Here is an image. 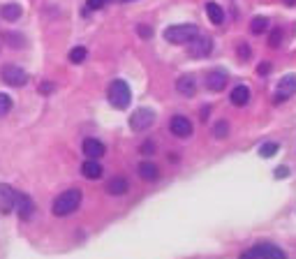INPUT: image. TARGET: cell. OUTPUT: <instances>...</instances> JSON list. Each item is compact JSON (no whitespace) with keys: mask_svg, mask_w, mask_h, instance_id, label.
Returning a JSON list of instances; mask_svg holds the SVG:
<instances>
[{"mask_svg":"<svg viewBox=\"0 0 296 259\" xmlns=\"http://www.w3.org/2000/svg\"><path fill=\"white\" fill-rule=\"evenodd\" d=\"M139 176H141L143 180H148V183H153V180L160 178V169H157V164H153V162H141V164H139Z\"/></svg>","mask_w":296,"mask_h":259,"instance_id":"ac0fdd59","label":"cell"},{"mask_svg":"<svg viewBox=\"0 0 296 259\" xmlns=\"http://www.w3.org/2000/svg\"><path fill=\"white\" fill-rule=\"evenodd\" d=\"M236 53H238V55H240V60L245 63V60H250V46L245 44V42H240V44L236 46Z\"/></svg>","mask_w":296,"mask_h":259,"instance_id":"4316f807","label":"cell"},{"mask_svg":"<svg viewBox=\"0 0 296 259\" xmlns=\"http://www.w3.org/2000/svg\"><path fill=\"white\" fill-rule=\"evenodd\" d=\"M176 92H180L183 97L197 95V79H194V74H180L176 79Z\"/></svg>","mask_w":296,"mask_h":259,"instance_id":"4fadbf2b","label":"cell"},{"mask_svg":"<svg viewBox=\"0 0 296 259\" xmlns=\"http://www.w3.org/2000/svg\"><path fill=\"white\" fill-rule=\"evenodd\" d=\"M206 14H208V18H211V23H215V26L225 23V9L217 3H206Z\"/></svg>","mask_w":296,"mask_h":259,"instance_id":"d6986e66","label":"cell"},{"mask_svg":"<svg viewBox=\"0 0 296 259\" xmlns=\"http://www.w3.org/2000/svg\"><path fill=\"white\" fill-rule=\"evenodd\" d=\"M21 12H23V9L18 7L16 3H7V5L0 7V14H3L5 21H16V18H21Z\"/></svg>","mask_w":296,"mask_h":259,"instance_id":"ffe728a7","label":"cell"},{"mask_svg":"<svg viewBox=\"0 0 296 259\" xmlns=\"http://www.w3.org/2000/svg\"><path fill=\"white\" fill-rule=\"evenodd\" d=\"M127 190H130V180L125 176H116V178H111L106 183V192L111 197H123V194H127Z\"/></svg>","mask_w":296,"mask_h":259,"instance_id":"9a60e30c","label":"cell"},{"mask_svg":"<svg viewBox=\"0 0 296 259\" xmlns=\"http://www.w3.org/2000/svg\"><path fill=\"white\" fill-rule=\"evenodd\" d=\"M229 102H231L234 106H245V104L250 102V88H248V86H236V88H231Z\"/></svg>","mask_w":296,"mask_h":259,"instance_id":"2e32d148","label":"cell"},{"mask_svg":"<svg viewBox=\"0 0 296 259\" xmlns=\"http://www.w3.org/2000/svg\"><path fill=\"white\" fill-rule=\"evenodd\" d=\"M208 111H211V106H203V109H201V120L208 118Z\"/></svg>","mask_w":296,"mask_h":259,"instance_id":"d590c367","label":"cell"},{"mask_svg":"<svg viewBox=\"0 0 296 259\" xmlns=\"http://www.w3.org/2000/svg\"><path fill=\"white\" fill-rule=\"evenodd\" d=\"M278 151H280V146H278L275 141H266L262 148H259V155H262V157H273Z\"/></svg>","mask_w":296,"mask_h":259,"instance_id":"cb8c5ba5","label":"cell"},{"mask_svg":"<svg viewBox=\"0 0 296 259\" xmlns=\"http://www.w3.org/2000/svg\"><path fill=\"white\" fill-rule=\"evenodd\" d=\"M104 153H106V148L100 139H86V141H83V155H86V160H100Z\"/></svg>","mask_w":296,"mask_h":259,"instance_id":"5bb4252c","label":"cell"},{"mask_svg":"<svg viewBox=\"0 0 296 259\" xmlns=\"http://www.w3.org/2000/svg\"><path fill=\"white\" fill-rule=\"evenodd\" d=\"M79 206H81V190L72 188V190L60 192L58 197L53 199V203H51V213H53L55 217H65V215H72Z\"/></svg>","mask_w":296,"mask_h":259,"instance_id":"6da1fadb","label":"cell"},{"mask_svg":"<svg viewBox=\"0 0 296 259\" xmlns=\"http://www.w3.org/2000/svg\"><path fill=\"white\" fill-rule=\"evenodd\" d=\"M238 259H257V254H254L252 252V250H245V252L243 254H240V257Z\"/></svg>","mask_w":296,"mask_h":259,"instance_id":"e575fe53","label":"cell"},{"mask_svg":"<svg viewBox=\"0 0 296 259\" xmlns=\"http://www.w3.org/2000/svg\"><path fill=\"white\" fill-rule=\"evenodd\" d=\"M280 44H282V30L280 28H273L271 37H268V46H271V49H278Z\"/></svg>","mask_w":296,"mask_h":259,"instance_id":"484cf974","label":"cell"},{"mask_svg":"<svg viewBox=\"0 0 296 259\" xmlns=\"http://www.w3.org/2000/svg\"><path fill=\"white\" fill-rule=\"evenodd\" d=\"M155 123V111L153 109H137L130 114V127H132V132H143V130H148L151 125Z\"/></svg>","mask_w":296,"mask_h":259,"instance_id":"277c9868","label":"cell"},{"mask_svg":"<svg viewBox=\"0 0 296 259\" xmlns=\"http://www.w3.org/2000/svg\"><path fill=\"white\" fill-rule=\"evenodd\" d=\"M14 208H16V215L21 217L23 222H28L32 217V213H35V203H32V199L28 197V194H23V192H16V203H14Z\"/></svg>","mask_w":296,"mask_h":259,"instance_id":"7c38bea8","label":"cell"},{"mask_svg":"<svg viewBox=\"0 0 296 259\" xmlns=\"http://www.w3.org/2000/svg\"><path fill=\"white\" fill-rule=\"evenodd\" d=\"M5 37H7V42H9L12 46H26V40H21V35H14V32H7Z\"/></svg>","mask_w":296,"mask_h":259,"instance_id":"f1b7e54d","label":"cell"},{"mask_svg":"<svg viewBox=\"0 0 296 259\" xmlns=\"http://www.w3.org/2000/svg\"><path fill=\"white\" fill-rule=\"evenodd\" d=\"M139 151H141L143 155H153V153H155V143H153V141H143Z\"/></svg>","mask_w":296,"mask_h":259,"instance_id":"f546056e","label":"cell"},{"mask_svg":"<svg viewBox=\"0 0 296 259\" xmlns=\"http://www.w3.org/2000/svg\"><path fill=\"white\" fill-rule=\"evenodd\" d=\"M137 32H139V37H143V40H151V37H153V28L143 26V23H139V26H137Z\"/></svg>","mask_w":296,"mask_h":259,"instance_id":"83f0119b","label":"cell"},{"mask_svg":"<svg viewBox=\"0 0 296 259\" xmlns=\"http://www.w3.org/2000/svg\"><path fill=\"white\" fill-rule=\"evenodd\" d=\"M227 134H229V123H227V120H217V123L213 125V137H215V139H225Z\"/></svg>","mask_w":296,"mask_h":259,"instance_id":"603a6c76","label":"cell"},{"mask_svg":"<svg viewBox=\"0 0 296 259\" xmlns=\"http://www.w3.org/2000/svg\"><path fill=\"white\" fill-rule=\"evenodd\" d=\"M287 176H289V169H287V166H280V169L275 171V178H287Z\"/></svg>","mask_w":296,"mask_h":259,"instance_id":"836d02e7","label":"cell"},{"mask_svg":"<svg viewBox=\"0 0 296 259\" xmlns=\"http://www.w3.org/2000/svg\"><path fill=\"white\" fill-rule=\"evenodd\" d=\"M81 174L86 176V178H90V180H97V178H102L104 169H102V164L97 160H86L81 164Z\"/></svg>","mask_w":296,"mask_h":259,"instance_id":"e0dca14e","label":"cell"},{"mask_svg":"<svg viewBox=\"0 0 296 259\" xmlns=\"http://www.w3.org/2000/svg\"><path fill=\"white\" fill-rule=\"evenodd\" d=\"M268 72H271V65H268V63H262V65L257 67V74H259V77H266Z\"/></svg>","mask_w":296,"mask_h":259,"instance_id":"1f68e13d","label":"cell"},{"mask_svg":"<svg viewBox=\"0 0 296 259\" xmlns=\"http://www.w3.org/2000/svg\"><path fill=\"white\" fill-rule=\"evenodd\" d=\"M106 100H109V104L116 106V109H127L130 102H132V90H130V86L123 79H116V81L109 83Z\"/></svg>","mask_w":296,"mask_h":259,"instance_id":"7a4b0ae2","label":"cell"},{"mask_svg":"<svg viewBox=\"0 0 296 259\" xmlns=\"http://www.w3.org/2000/svg\"><path fill=\"white\" fill-rule=\"evenodd\" d=\"M169 132L174 134L176 139H188V137H192V120H190L188 116H183V114L174 116V118L169 120Z\"/></svg>","mask_w":296,"mask_h":259,"instance_id":"52a82bcc","label":"cell"},{"mask_svg":"<svg viewBox=\"0 0 296 259\" xmlns=\"http://www.w3.org/2000/svg\"><path fill=\"white\" fill-rule=\"evenodd\" d=\"M109 0H88V9H102Z\"/></svg>","mask_w":296,"mask_h":259,"instance_id":"4dcf8cb0","label":"cell"},{"mask_svg":"<svg viewBox=\"0 0 296 259\" xmlns=\"http://www.w3.org/2000/svg\"><path fill=\"white\" fill-rule=\"evenodd\" d=\"M252 252L257 254L259 259H287V254L282 252L278 245L268 243V240H262V243H257V245L252 248Z\"/></svg>","mask_w":296,"mask_h":259,"instance_id":"30bf717a","label":"cell"},{"mask_svg":"<svg viewBox=\"0 0 296 259\" xmlns=\"http://www.w3.org/2000/svg\"><path fill=\"white\" fill-rule=\"evenodd\" d=\"M294 92H296V74H285V77L280 79V83H278V95L273 97V102L280 104V102L289 100Z\"/></svg>","mask_w":296,"mask_h":259,"instance_id":"9c48e42d","label":"cell"},{"mask_svg":"<svg viewBox=\"0 0 296 259\" xmlns=\"http://www.w3.org/2000/svg\"><path fill=\"white\" fill-rule=\"evenodd\" d=\"M9 111H12V97L5 95V92H0V118L7 116Z\"/></svg>","mask_w":296,"mask_h":259,"instance_id":"d4e9b609","label":"cell"},{"mask_svg":"<svg viewBox=\"0 0 296 259\" xmlns=\"http://www.w3.org/2000/svg\"><path fill=\"white\" fill-rule=\"evenodd\" d=\"M14 203H16V192H14V188L7 183H0V213H3V215L12 213Z\"/></svg>","mask_w":296,"mask_h":259,"instance_id":"8fae6325","label":"cell"},{"mask_svg":"<svg viewBox=\"0 0 296 259\" xmlns=\"http://www.w3.org/2000/svg\"><path fill=\"white\" fill-rule=\"evenodd\" d=\"M266 28H268V18L266 16H254L252 21H250V32H254V35L264 32Z\"/></svg>","mask_w":296,"mask_h":259,"instance_id":"7402d4cb","label":"cell"},{"mask_svg":"<svg viewBox=\"0 0 296 259\" xmlns=\"http://www.w3.org/2000/svg\"><path fill=\"white\" fill-rule=\"evenodd\" d=\"M211 51H213V40L208 35H203V32H199L194 40L188 42V53L192 58H206V55H211Z\"/></svg>","mask_w":296,"mask_h":259,"instance_id":"5b68a950","label":"cell"},{"mask_svg":"<svg viewBox=\"0 0 296 259\" xmlns=\"http://www.w3.org/2000/svg\"><path fill=\"white\" fill-rule=\"evenodd\" d=\"M227 81H229V74H227L225 69H211V72H206V77H203V86L211 92L225 90Z\"/></svg>","mask_w":296,"mask_h":259,"instance_id":"ba28073f","label":"cell"},{"mask_svg":"<svg viewBox=\"0 0 296 259\" xmlns=\"http://www.w3.org/2000/svg\"><path fill=\"white\" fill-rule=\"evenodd\" d=\"M51 90H53V83H49V81L42 83V86H40V92H44V95H49Z\"/></svg>","mask_w":296,"mask_h":259,"instance_id":"d6a6232c","label":"cell"},{"mask_svg":"<svg viewBox=\"0 0 296 259\" xmlns=\"http://www.w3.org/2000/svg\"><path fill=\"white\" fill-rule=\"evenodd\" d=\"M86 55H88L86 46H74V49L67 53V58H69V63L79 65V63H83V60H86Z\"/></svg>","mask_w":296,"mask_h":259,"instance_id":"44dd1931","label":"cell"},{"mask_svg":"<svg viewBox=\"0 0 296 259\" xmlns=\"http://www.w3.org/2000/svg\"><path fill=\"white\" fill-rule=\"evenodd\" d=\"M3 81L7 83V86H12V88H21V86H26L28 83V74H26V69L23 67H18V65H5L3 67Z\"/></svg>","mask_w":296,"mask_h":259,"instance_id":"8992f818","label":"cell"},{"mask_svg":"<svg viewBox=\"0 0 296 259\" xmlns=\"http://www.w3.org/2000/svg\"><path fill=\"white\" fill-rule=\"evenodd\" d=\"M199 28L194 26V23H178V26H169L164 30V40L169 42V44H188L190 40H194V37L199 35Z\"/></svg>","mask_w":296,"mask_h":259,"instance_id":"3957f363","label":"cell"}]
</instances>
